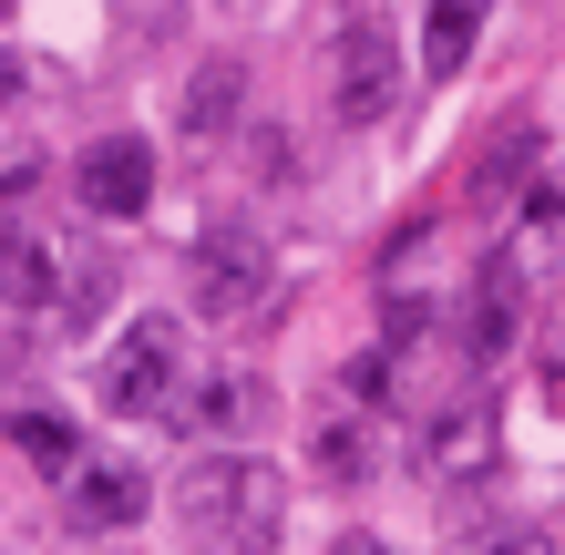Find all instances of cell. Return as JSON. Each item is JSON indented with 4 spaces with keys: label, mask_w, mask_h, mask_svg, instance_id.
I'll list each match as a JSON object with an SVG mask.
<instances>
[{
    "label": "cell",
    "mask_w": 565,
    "mask_h": 555,
    "mask_svg": "<svg viewBox=\"0 0 565 555\" xmlns=\"http://www.w3.org/2000/svg\"><path fill=\"white\" fill-rule=\"evenodd\" d=\"M175 371H185V330L175 319H135L104 361V412H124V421L175 412Z\"/></svg>",
    "instance_id": "3957f363"
},
{
    "label": "cell",
    "mask_w": 565,
    "mask_h": 555,
    "mask_svg": "<svg viewBox=\"0 0 565 555\" xmlns=\"http://www.w3.org/2000/svg\"><path fill=\"white\" fill-rule=\"evenodd\" d=\"M185 421H195V433H257V421H268V391H257L247 371H216V381L185 402Z\"/></svg>",
    "instance_id": "8fae6325"
},
{
    "label": "cell",
    "mask_w": 565,
    "mask_h": 555,
    "mask_svg": "<svg viewBox=\"0 0 565 555\" xmlns=\"http://www.w3.org/2000/svg\"><path fill=\"white\" fill-rule=\"evenodd\" d=\"M73 195H83V216H104V226L145 216V206H154V145H135V135H104V145H83Z\"/></svg>",
    "instance_id": "5b68a950"
},
{
    "label": "cell",
    "mask_w": 565,
    "mask_h": 555,
    "mask_svg": "<svg viewBox=\"0 0 565 555\" xmlns=\"http://www.w3.org/2000/svg\"><path fill=\"white\" fill-rule=\"evenodd\" d=\"M514 175H535V124H504V135H493V154H483V175H473V185H483V195H504Z\"/></svg>",
    "instance_id": "9a60e30c"
},
{
    "label": "cell",
    "mask_w": 565,
    "mask_h": 555,
    "mask_svg": "<svg viewBox=\"0 0 565 555\" xmlns=\"http://www.w3.org/2000/svg\"><path fill=\"white\" fill-rule=\"evenodd\" d=\"M524 330V288H514V247H493L483 257V278H473V361H504Z\"/></svg>",
    "instance_id": "ba28073f"
},
{
    "label": "cell",
    "mask_w": 565,
    "mask_h": 555,
    "mask_svg": "<svg viewBox=\"0 0 565 555\" xmlns=\"http://www.w3.org/2000/svg\"><path fill=\"white\" fill-rule=\"evenodd\" d=\"M524 226H565V185H535V195H524Z\"/></svg>",
    "instance_id": "2e32d148"
},
{
    "label": "cell",
    "mask_w": 565,
    "mask_h": 555,
    "mask_svg": "<svg viewBox=\"0 0 565 555\" xmlns=\"http://www.w3.org/2000/svg\"><path fill=\"white\" fill-rule=\"evenodd\" d=\"M21 93H31V62H21V52H0V114H11Z\"/></svg>",
    "instance_id": "e0dca14e"
},
{
    "label": "cell",
    "mask_w": 565,
    "mask_h": 555,
    "mask_svg": "<svg viewBox=\"0 0 565 555\" xmlns=\"http://www.w3.org/2000/svg\"><path fill=\"white\" fill-rule=\"evenodd\" d=\"M329 555H402V545H381V535H340Z\"/></svg>",
    "instance_id": "ac0fdd59"
},
{
    "label": "cell",
    "mask_w": 565,
    "mask_h": 555,
    "mask_svg": "<svg viewBox=\"0 0 565 555\" xmlns=\"http://www.w3.org/2000/svg\"><path fill=\"white\" fill-rule=\"evenodd\" d=\"M268 299H278V247L257 237V226H206V237H195V319L247 330Z\"/></svg>",
    "instance_id": "7a4b0ae2"
},
{
    "label": "cell",
    "mask_w": 565,
    "mask_h": 555,
    "mask_svg": "<svg viewBox=\"0 0 565 555\" xmlns=\"http://www.w3.org/2000/svg\"><path fill=\"white\" fill-rule=\"evenodd\" d=\"M52 288H62V278H52V247L31 237V226L0 216V309L31 319V309H52Z\"/></svg>",
    "instance_id": "9c48e42d"
},
{
    "label": "cell",
    "mask_w": 565,
    "mask_h": 555,
    "mask_svg": "<svg viewBox=\"0 0 565 555\" xmlns=\"http://www.w3.org/2000/svg\"><path fill=\"white\" fill-rule=\"evenodd\" d=\"M145 504H154V494H145L135 463H73V525H83V535H124Z\"/></svg>",
    "instance_id": "52a82bcc"
},
{
    "label": "cell",
    "mask_w": 565,
    "mask_h": 555,
    "mask_svg": "<svg viewBox=\"0 0 565 555\" xmlns=\"http://www.w3.org/2000/svg\"><path fill=\"white\" fill-rule=\"evenodd\" d=\"M329 62H340V73H329V104H340V124H381L391 93H402V42H391V21H381V11L340 21Z\"/></svg>",
    "instance_id": "277c9868"
},
{
    "label": "cell",
    "mask_w": 565,
    "mask_h": 555,
    "mask_svg": "<svg viewBox=\"0 0 565 555\" xmlns=\"http://www.w3.org/2000/svg\"><path fill=\"white\" fill-rule=\"evenodd\" d=\"M11 452H31V463H62V473H73V421H62V412H11Z\"/></svg>",
    "instance_id": "4fadbf2b"
},
{
    "label": "cell",
    "mask_w": 565,
    "mask_h": 555,
    "mask_svg": "<svg viewBox=\"0 0 565 555\" xmlns=\"http://www.w3.org/2000/svg\"><path fill=\"white\" fill-rule=\"evenodd\" d=\"M422 473H493V412L462 391V402L422 412Z\"/></svg>",
    "instance_id": "8992f818"
},
{
    "label": "cell",
    "mask_w": 565,
    "mask_h": 555,
    "mask_svg": "<svg viewBox=\"0 0 565 555\" xmlns=\"http://www.w3.org/2000/svg\"><path fill=\"white\" fill-rule=\"evenodd\" d=\"M483 11H493V0H431V21H422V73H431V83H452L462 62H473Z\"/></svg>",
    "instance_id": "30bf717a"
},
{
    "label": "cell",
    "mask_w": 565,
    "mask_h": 555,
    "mask_svg": "<svg viewBox=\"0 0 565 555\" xmlns=\"http://www.w3.org/2000/svg\"><path fill=\"white\" fill-rule=\"evenodd\" d=\"M175 525L195 555H268L288 525V483L257 452H195V473H175Z\"/></svg>",
    "instance_id": "6da1fadb"
},
{
    "label": "cell",
    "mask_w": 565,
    "mask_h": 555,
    "mask_svg": "<svg viewBox=\"0 0 565 555\" xmlns=\"http://www.w3.org/2000/svg\"><path fill=\"white\" fill-rule=\"evenodd\" d=\"M0 11H11V0H0Z\"/></svg>",
    "instance_id": "d6986e66"
},
{
    "label": "cell",
    "mask_w": 565,
    "mask_h": 555,
    "mask_svg": "<svg viewBox=\"0 0 565 555\" xmlns=\"http://www.w3.org/2000/svg\"><path fill=\"white\" fill-rule=\"evenodd\" d=\"M226 114H237V73L206 62V73L185 83V135H226Z\"/></svg>",
    "instance_id": "7c38bea8"
},
{
    "label": "cell",
    "mask_w": 565,
    "mask_h": 555,
    "mask_svg": "<svg viewBox=\"0 0 565 555\" xmlns=\"http://www.w3.org/2000/svg\"><path fill=\"white\" fill-rule=\"evenodd\" d=\"M309 463H319V473H340V483H350V473H371V433H360L350 412H329V421H319V442H309Z\"/></svg>",
    "instance_id": "5bb4252c"
}]
</instances>
